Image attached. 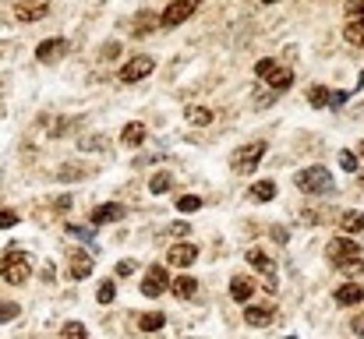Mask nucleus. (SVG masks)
I'll return each instance as SVG.
<instances>
[{"instance_id": "f257e3e1", "label": "nucleus", "mask_w": 364, "mask_h": 339, "mask_svg": "<svg viewBox=\"0 0 364 339\" xmlns=\"http://www.w3.org/2000/svg\"><path fill=\"white\" fill-rule=\"evenodd\" d=\"M329 262L340 269V272H361L364 262H361V247L354 244V240H347V237H336V240H329Z\"/></svg>"}, {"instance_id": "f03ea898", "label": "nucleus", "mask_w": 364, "mask_h": 339, "mask_svg": "<svg viewBox=\"0 0 364 339\" xmlns=\"http://www.w3.org/2000/svg\"><path fill=\"white\" fill-rule=\"evenodd\" d=\"M0 276H4V283L21 286V283L32 276V262H28V254L18 251V247H11V251L4 254V262H0Z\"/></svg>"}, {"instance_id": "7ed1b4c3", "label": "nucleus", "mask_w": 364, "mask_h": 339, "mask_svg": "<svg viewBox=\"0 0 364 339\" xmlns=\"http://www.w3.org/2000/svg\"><path fill=\"white\" fill-rule=\"evenodd\" d=\"M294 184L301 191H308V195H329L333 191V173L326 166H308V170H301L294 177Z\"/></svg>"}, {"instance_id": "20e7f679", "label": "nucleus", "mask_w": 364, "mask_h": 339, "mask_svg": "<svg viewBox=\"0 0 364 339\" xmlns=\"http://www.w3.org/2000/svg\"><path fill=\"white\" fill-rule=\"evenodd\" d=\"M262 156H265V141H247L244 149H237L230 156V170L234 173H251V170H258Z\"/></svg>"}, {"instance_id": "39448f33", "label": "nucleus", "mask_w": 364, "mask_h": 339, "mask_svg": "<svg viewBox=\"0 0 364 339\" xmlns=\"http://www.w3.org/2000/svg\"><path fill=\"white\" fill-rule=\"evenodd\" d=\"M198 4H202V0H173V4L159 14V25H163V28H177V25H184V21L198 11Z\"/></svg>"}, {"instance_id": "423d86ee", "label": "nucleus", "mask_w": 364, "mask_h": 339, "mask_svg": "<svg viewBox=\"0 0 364 339\" xmlns=\"http://www.w3.org/2000/svg\"><path fill=\"white\" fill-rule=\"evenodd\" d=\"M152 71H156V60H152V57H134V60H127V64H124L117 78H121L124 85H134V82L149 78Z\"/></svg>"}, {"instance_id": "0eeeda50", "label": "nucleus", "mask_w": 364, "mask_h": 339, "mask_svg": "<svg viewBox=\"0 0 364 339\" xmlns=\"http://www.w3.org/2000/svg\"><path fill=\"white\" fill-rule=\"evenodd\" d=\"M166 290H170L166 269H163V265H149V269H145V279H141V294H145V297H159V294H166Z\"/></svg>"}, {"instance_id": "6e6552de", "label": "nucleus", "mask_w": 364, "mask_h": 339, "mask_svg": "<svg viewBox=\"0 0 364 339\" xmlns=\"http://www.w3.org/2000/svg\"><path fill=\"white\" fill-rule=\"evenodd\" d=\"M244 258H247L262 276H265V290L272 294V290H276V265H272V258H269L262 247H247V254H244Z\"/></svg>"}, {"instance_id": "1a4fd4ad", "label": "nucleus", "mask_w": 364, "mask_h": 339, "mask_svg": "<svg viewBox=\"0 0 364 339\" xmlns=\"http://www.w3.org/2000/svg\"><path fill=\"white\" fill-rule=\"evenodd\" d=\"M46 11H50V0H18L14 4L18 21H39V18H46Z\"/></svg>"}, {"instance_id": "9d476101", "label": "nucleus", "mask_w": 364, "mask_h": 339, "mask_svg": "<svg viewBox=\"0 0 364 339\" xmlns=\"http://www.w3.org/2000/svg\"><path fill=\"white\" fill-rule=\"evenodd\" d=\"M68 50H71V43H68V39H46V43H39V46H36V57H39L43 64H53V60H60Z\"/></svg>"}, {"instance_id": "9b49d317", "label": "nucleus", "mask_w": 364, "mask_h": 339, "mask_svg": "<svg viewBox=\"0 0 364 339\" xmlns=\"http://www.w3.org/2000/svg\"><path fill=\"white\" fill-rule=\"evenodd\" d=\"M124 216H127V209H124L121 202H110V205H96V209H92V226L121 223Z\"/></svg>"}, {"instance_id": "f8f14e48", "label": "nucleus", "mask_w": 364, "mask_h": 339, "mask_svg": "<svg viewBox=\"0 0 364 339\" xmlns=\"http://www.w3.org/2000/svg\"><path fill=\"white\" fill-rule=\"evenodd\" d=\"M272 318H276V311H272L269 304H251V308H244V322H247L251 329H265V325H272Z\"/></svg>"}, {"instance_id": "ddd939ff", "label": "nucleus", "mask_w": 364, "mask_h": 339, "mask_svg": "<svg viewBox=\"0 0 364 339\" xmlns=\"http://www.w3.org/2000/svg\"><path fill=\"white\" fill-rule=\"evenodd\" d=\"M92 269H96V262H92V254H89V251H75V254H71V265H68L71 279H89V276H92Z\"/></svg>"}, {"instance_id": "4468645a", "label": "nucleus", "mask_w": 364, "mask_h": 339, "mask_svg": "<svg viewBox=\"0 0 364 339\" xmlns=\"http://www.w3.org/2000/svg\"><path fill=\"white\" fill-rule=\"evenodd\" d=\"M195 258H198V247L195 244H173L170 247V265H177V269H191Z\"/></svg>"}, {"instance_id": "2eb2a0df", "label": "nucleus", "mask_w": 364, "mask_h": 339, "mask_svg": "<svg viewBox=\"0 0 364 339\" xmlns=\"http://www.w3.org/2000/svg\"><path fill=\"white\" fill-rule=\"evenodd\" d=\"M170 294L177 297V301H191L195 294H198V279L195 276H177V279H170Z\"/></svg>"}, {"instance_id": "dca6fc26", "label": "nucleus", "mask_w": 364, "mask_h": 339, "mask_svg": "<svg viewBox=\"0 0 364 339\" xmlns=\"http://www.w3.org/2000/svg\"><path fill=\"white\" fill-rule=\"evenodd\" d=\"M361 301H364V286H358V283H347V286L336 290V304L340 308H358Z\"/></svg>"}, {"instance_id": "f3484780", "label": "nucleus", "mask_w": 364, "mask_h": 339, "mask_svg": "<svg viewBox=\"0 0 364 339\" xmlns=\"http://www.w3.org/2000/svg\"><path fill=\"white\" fill-rule=\"evenodd\" d=\"M290 85H294V71H290V68H276V71L269 75V92L283 96Z\"/></svg>"}, {"instance_id": "a211bd4d", "label": "nucleus", "mask_w": 364, "mask_h": 339, "mask_svg": "<svg viewBox=\"0 0 364 339\" xmlns=\"http://www.w3.org/2000/svg\"><path fill=\"white\" fill-rule=\"evenodd\" d=\"M251 294H255V283H251L247 276H234V279H230V297H234L237 304H247Z\"/></svg>"}, {"instance_id": "6ab92c4d", "label": "nucleus", "mask_w": 364, "mask_h": 339, "mask_svg": "<svg viewBox=\"0 0 364 339\" xmlns=\"http://www.w3.org/2000/svg\"><path fill=\"white\" fill-rule=\"evenodd\" d=\"M152 28H159V14H152V11H141V14L134 18V25H131L134 36H149Z\"/></svg>"}, {"instance_id": "aec40b11", "label": "nucleus", "mask_w": 364, "mask_h": 339, "mask_svg": "<svg viewBox=\"0 0 364 339\" xmlns=\"http://www.w3.org/2000/svg\"><path fill=\"white\" fill-rule=\"evenodd\" d=\"M121 141L127 145V149H138V145L145 141V124H138V120H134V124H127V127L121 131Z\"/></svg>"}, {"instance_id": "412c9836", "label": "nucleus", "mask_w": 364, "mask_h": 339, "mask_svg": "<svg viewBox=\"0 0 364 339\" xmlns=\"http://www.w3.org/2000/svg\"><path fill=\"white\" fill-rule=\"evenodd\" d=\"M247 198H251V202H272V198H276V184H272V181H258V184H251Z\"/></svg>"}, {"instance_id": "4be33fe9", "label": "nucleus", "mask_w": 364, "mask_h": 339, "mask_svg": "<svg viewBox=\"0 0 364 339\" xmlns=\"http://www.w3.org/2000/svg\"><path fill=\"white\" fill-rule=\"evenodd\" d=\"M163 325H166V315H163V311H145V315L138 318V329H141V333H159Z\"/></svg>"}, {"instance_id": "5701e85b", "label": "nucleus", "mask_w": 364, "mask_h": 339, "mask_svg": "<svg viewBox=\"0 0 364 339\" xmlns=\"http://www.w3.org/2000/svg\"><path fill=\"white\" fill-rule=\"evenodd\" d=\"M343 39H347L350 46H364V18H350V21H347Z\"/></svg>"}, {"instance_id": "b1692460", "label": "nucleus", "mask_w": 364, "mask_h": 339, "mask_svg": "<svg viewBox=\"0 0 364 339\" xmlns=\"http://www.w3.org/2000/svg\"><path fill=\"white\" fill-rule=\"evenodd\" d=\"M188 124L209 127V124H213V110H209V107H188Z\"/></svg>"}, {"instance_id": "393cba45", "label": "nucleus", "mask_w": 364, "mask_h": 339, "mask_svg": "<svg viewBox=\"0 0 364 339\" xmlns=\"http://www.w3.org/2000/svg\"><path fill=\"white\" fill-rule=\"evenodd\" d=\"M170 188H173V177H170L166 170L152 173V181H149V191H152V195H163V191H170Z\"/></svg>"}, {"instance_id": "a878e982", "label": "nucleus", "mask_w": 364, "mask_h": 339, "mask_svg": "<svg viewBox=\"0 0 364 339\" xmlns=\"http://www.w3.org/2000/svg\"><path fill=\"white\" fill-rule=\"evenodd\" d=\"M340 226L347 233H364V212H343L340 216Z\"/></svg>"}, {"instance_id": "bb28decb", "label": "nucleus", "mask_w": 364, "mask_h": 339, "mask_svg": "<svg viewBox=\"0 0 364 339\" xmlns=\"http://www.w3.org/2000/svg\"><path fill=\"white\" fill-rule=\"evenodd\" d=\"M329 99H333V92H329L326 85H315V89L308 92V103H311V107H318V110H322V107H329Z\"/></svg>"}, {"instance_id": "cd10ccee", "label": "nucleus", "mask_w": 364, "mask_h": 339, "mask_svg": "<svg viewBox=\"0 0 364 339\" xmlns=\"http://www.w3.org/2000/svg\"><path fill=\"white\" fill-rule=\"evenodd\" d=\"M114 297H117V286H114L110 279H103V283L96 286V301H100V304H110Z\"/></svg>"}, {"instance_id": "c85d7f7f", "label": "nucleus", "mask_w": 364, "mask_h": 339, "mask_svg": "<svg viewBox=\"0 0 364 339\" xmlns=\"http://www.w3.org/2000/svg\"><path fill=\"white\" fill-rule=\"evenodd\" d=\"M68 233H71V237H78V240H89V244L96 240V226H78V223H71V226H68Z\"/></svg>"}, {"instance_id": "c756f323", "label": "nucleus", "mask_w": 364, "mask_h": 339, "mask_svg": "<svg viewBox=\"0 0 364 339\" xmlns=\"http://www.w3.org/2000/svg\"><path fill=\"white\" fill-rule=\"evenodd\" d=\"M177 209L181 212H198L202 209V198L198 195H184V198H177Z\"/></svg>"}, {"instance_id": "7c9ffc66", "label": "nucleus", "mask_w": 364, "mask_h": 339, "mask_svg": "<svg viewBox=\"0 0 364 339\" xmlns=\"http://www.w3.org/2000/svg\"><path fill=\"white\" fill-rule=\"evenodd\" d=\"M18 311H21L18 304H11V301H0V325H4V322H14V318H18Z\"/></svg>"}, {"instance_id": "2f4dec72", "label": "nucleus", "mask_w": 364, "mask_h": 339, "mask_svg": "<svg viewBox=\"0 0 364 339\" xmlns=\"http://www.w3.org/2000/svg\"><path fill=\"white\" fill-rule=\"evenodd\" d=\"M60 336L64 339H85V325H82V322H68V325L60 329Z\"/></svg>"}, {"instance_id": "473e14b6", "label": "nucleus", "mask_w": 364, "mask_h": 339, "mask_svg": "<svg viewBox=\"0 0 364 339\" xmlns=\"http://www.w3.org/2000/svg\"><path fill=\"white\" fill-rule=\"evenodd\" d=\"M340 166H343V170H350V173H358V170H361V166H358V156H354L350 149H343V152H340Z\"/></svg>"}, {"instance_id": "72a5a7b5", "label": "nucleus", "mask_w": 364, "mask_h": 339, "mask_svg": "<svg viewBox=\"0 0 364 339\" xmlns=\"http://www.w3.org/2000/svg\"><path fill=\"white\" fill-rule=\"evenodd\" d=\"M11 226H18V212H11V209H0V230H11Z\"/></svg>"}, {"instance_id": "f704fd0d", "label": "nucleus", "mask_w": 364, "mask_h": 339, "mask_svg": "<svg viewBox=\"0 0 364 339\" xmlns=\"http://www.w3.org/2000/svg\"><path fill=\"white\" fill-rule=\"evenodd\" d=\"M272 71H276V64H272V60H258V64H255V75H258V78H269Z\"/></svg>"}, {"instance_id": "c9c22d12", "label": "nucleus", "mask_w": 364, "mask_h": 339, "mask_svg": "<svg viewBox=\"0 0 364 339\" xmlns=\"http://www.w3.org/2000/svg\"><path fill=\"white\" fill-rule=\"evenodd\" d=\"M347 18H364V0H347Z\"/></svg>"}, {"instance_id": "e433bc0d", "label": "nucleus", "mask_w": 364, "mask_h": 339, "mask_svg": "<svg viewBox=\"0 0 364 339\" xmlns=\"http://www.w3.org/2000/svg\"><path fill=\"white\" fill-rule=\"evenodd\" d=\"M138 269V262L134 258H124V262H117V276H131Z\"/></svg>"}, {"instance_id": "4c0bfd02", "label": "nucleus", "mask_w": 364, "mask_h": 339, "mask_svg": "<svg viewBox=\"0 0 364 339\" xmlns=\"http://www.w3.org/2000/svg\"><path fill=\"white\" fill-rule=\"evenodd\" d=\"M117 53H121V43H107L103 46V60H114Z\"/></svg>"}, {"instance_id": "58836bf2", "label": "nucleus", "mask_w": 364, "mask_h": 339, "mask_svg": "<svg viewBox=\"0 0 364 339\" xmlns=\"http://www.w3.org/2000/svg\"><path fill=\"white\" fill-rule=\"evenodd\" d=\"M188 230H191L188 223H170V233H173V237H188Z\"/></svg>"}, {"instance_id": "ea45409f", "label": "nucleus", "mask_w": 364, "mask_h": 339, "mask_svg": "<svg viewBox=\"0 0 364 339\" xmlns=\"http://www.w3.org/2000/svg\"><path fill=\"white\" fill-rule=\"evenodd\" d=\"M53 276H57V269L46 262V265H43V283H53Z\"/></svg>"}, {"instance_id": "a19ab883", "label": "nucleus", "mask_w": 364, "mask_h": 339, "mask_svg": "<svg viewBox=\"0 0 364 339\" xmlns=\"http://www.w3.org/2000/svg\"><path fill=\"white\" fill-rule=\"evenodd\" d=\"M350 329H354V333L364 339V315H358V318H354V325H350Z\"/></svg>"}, {"instance_id": "79ce46f5", "label": "nucleus", "mask_w": 364, "mask_h": 339, "mask_svg": "<svg viewBox=\"0 0 364 339\" xmlns=\"http://www.w3.org/2000/svg\"><path fill=\"white\" fill-rule=\"evenodd\" d=\"M361 159H364V141H361Z\"/></svg>"}, {"instance_id": "37998d69", "label": "nucleus", "mask_w": 364, "mask_h": 339, "mask_svg": "<svg viewBox=\"0 0 364 339\" xmlns=\"http://www.w3.org/2000/svg\"><path fill=\"white\" fill-rule=\"evenodd\" d=\"M262 4H276V0H262Z\"/></svg>"}, {"instance_id": "c03bdc74", "label": "nucleus", "mask_w": 364, "mask_h": 339, "mask_svg": "<svg viewBox=\"0 0 364 339\" xmlns=\"http://www.w3.org/2000/svg\"><path fill=\"white\" fill-rule=\"evenodd\" d=\"M361 188H364V173H361Z\"/></svg>"}, {"instance_id": "a18cd8bd", "label": "nucleus", "mask_w": 364, "mask_h": 339, "mask_svg": "<svg viewBox=\"0 0 364 339\" xmlns=\"http://www.w3.org/2000/svg\"><path fill=\"white\" fill-rule=\"evenodd\" d=\"M287 339H294V336H287Z\"/></svg>"}]
</instances>
